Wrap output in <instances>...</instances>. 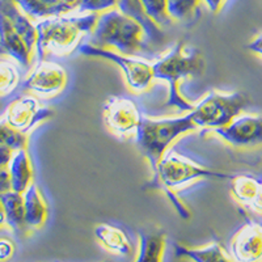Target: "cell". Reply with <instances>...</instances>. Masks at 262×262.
I'll return each mask as SVG.
<instances>
[{
    "mask_svg": "<svg viewBox=\"0 0 262 262\" xmlns=\"http://www.w3.org/2000/svg\"><path fill=\"white\" fill-rule=\"evenodd\" d=\"M34 53L36 51L28 46L12 23L0 11V54L8 55L21 67L29 69Z\"/></svg>",
    "mask_w": 262,
    "mask_h": 262,
    "instance_id": "13",
    "label": "cell"
},
{
    "mask_svg": "<svg viewBox=\"0 0 262 262\" xmlns=\"http://www.w3.org/2000/svg\"><path fill=\"white\" fill-rule=\"evenodd\" d=\"M0 146L9 147L13 151L27 148L28 134L16 130L4 119H2L0 121Z\"/></svg>",
    "mask_w": 262,
    "mask_h": 262,
    "instance_id": "25",
    "label": "cell"
},
{
    "mask_svg": "<svg viewBox=\"0 0 262 262\" xmlns=\"http://www.w3.org/2000/svg\"><path fill=\"white\" fill-rule=\"evenodd\" d=\"M249 105V98L243 92H221L210 91L200 101L193 104L190 113L198 128L226 127Z\"/></svg>",
    "mask_w": 262,
    "mask_h": 262,
    "instance_id": "6",
    "label": "cell"
},
{
    "mask_svg": "<svg viewBox=\"0 0 262 262\" xmlns=\"http://www.w3.org/2000/svg\"><path fill=\"white\" fill-rule=\"evenodd\" d=\"M228 253L233 262H262V219H250L233 233Z\"/></svg>",
    "mask_w": 262,
    "mask_h": 262,
    "instance_id": "12",
    "label": "cell"
},
{
    "mask_svg": "<svg viewBox=\"0 0 262 262\" xmlns=\"http://www.w3.org/2000/svg\"><path fill=\"white\" fill-rule=\"evenodd\" d=\"M95 237L105 250L114 256L126 257L131 253L130 237L125 229L113 224L102 223L95 227Z\"/></svg>",
    "mask_w": 262,
    "mask_h": 262,
    "instance_id": "15",
    "label": "cell"
},
{
    "mask_svg": "<svg viewBox=\"0 0 262 262\" xmlns=\"http://www.w3.org/2000/svg\"><path fill=\"white\" fill-rule=\"evenodd\" d=\"M90 37V42L95 46L111 49L128 57L147 59L146 55H152L143 25L118 8L98 15Z\"/></svg>",
    "mask_w": 262,
    "mask_h": 262,
    "instance_id": "1",
    "label": "cell"
},
{
    "mask_svg": "<svg viewBox=\"0 0 262 262\" xmlns=\"http://www.w3.org/2000/svg\"><path fill=\"white\" fill-rule=\"evenodd\" d=\"M8 169L11 173L12 190L24 194L25 190L33 184V176H34L32 159H30L27 148L13 152Z\"/></svg>",
    "mask_w": 262,
    "mask_h": 262,
    "instance_id": "18",
    "label": "cell"
},
{
    "mask_svg": "<svg viewBox=\"0 0 262 262\" xmlns=\"http://www.w3.org/2000/svg\"><path fill=\"white\" fill-rule=\"evenodd\" d=\"M212 133L233 148H256L262 146V116L240 114L226 127Z\"/></svg>",
    "mask_w": 262,
    "mask_h": 262,
    "instance_id": "10",
    "label": "cell"
},
{
    "mask_svg": "<svg viewBox=\"0 0 262 262\" xmlns=\"http://www.w3.org/2000/svg\"><path fill=\"white\" fill-rule=\"evenodd\" d=\"M78 53L84 57L100 58V59L112 62L121 69L127 86L133 92H144L151 86L154 78V66L146 58L128 57L111 49L98 48L90 41L81 42L78 48Z\"/></svg>",
    "mask_w": 262,
    "mask_h": 262,
    "instance_id": "7",
    "label": "cell"
},
{
    "mask_svg": "<svg viewBox=\"0 0 262 262\" xmlns=\"http://www.w3.org/2000/svg\"><path fill=\"white\" fill-rule=\"evenodd\" d=\"M4 210H6L7 226L15 232H25L27 224H25V209H24V194L17 191H8L2 194Z\"/></svg>",
    "mask_w": 262,
    "mask_h": 262,
    "instance_id": "20",
    "label": "cell"
},
{
    "mask_svg": "<svg viewBox=\"0 0 262 262\" xmlns=\"http://www.w3.org/2000/svg\"><path fill=\"white\" fill-rule=\"evenodd\" d=\"M53 116V109L41 105L38 98L23 95L16 97L8 105L3 119L16 130L29 134L36 126L50 119Z\"/></svg>",
    "mask_w": 262,
    "mask_h": 262,
    "instance_id": "9",
    "label": "cell"
},
{
    "mask_svg": "<svg viewBox=\"0 0 262 262\" xmlns=\"http://www.w3.org/2000/svg\"><path fill=\"white\" fill-rule=\"evenodd\" d=\"M248 49H249L252 53L257 54L258 57L262 58V33L259 36H257L253 41L250 42L249 45H248Z\"/></svg>",
    "mask_w": 262,
    "mask_h": 262,
    "instance_id": "32",
    "label": "cell"
},
{
    "mask_svg": "<svg viewBox=\"0 0 262 262\" xmlns=\"http://www.w3.org/2000/svg\"><path fill=\"white\" fill-rule=\"evenodd\" d=\"M143 118L139 105L126 96L109 97L102 109L105 126L118 138L135 137Z\"/></svg>",
    "mask_w": 262,
    "mask_h": 262,
    "instance_id": "8",
    "label": "cell"
},
{
    "mask_svg": "<svg viewBox=\"0 0 262 262\" xmlns=\"http://www.w3.org/2000/svg\"><path fill=\"white\" fill-rule=\"evenodd\" d=\"M67 85V72L59 63L54 60H38L23 88L43 97H53L62 92Z\"/></svg>",
    "mask_w": 262,
    "mask_h": 262,
    "instance_id": "11",
    "label": "cell"
},
{
    "mask_svg": "<svg viewBox=\"0 0 262 262\" xmlns=\"http://www.w3.org/2000/svg\"><path fill=\"white\" fill-rule=\"evenodd\" d=\"M174 253L179 258L189 259L190 262H233L228 252H226V249L216 242L193 248L176 244Z\"/></svg>",
    "mask_w": 262,
    "mask_h": 262,
    "instance_id": "17",
    "label": "cell"
},
{
    "mask_svg": "<svg viewBox=\"0 0 262 262\" xmlns=\"http://www.w3.org/2000/svg\"><path fill=\"white\" fill-rule=\"evenodd\" d=\"M12 190L11 173L8 168H0V195Z\"/></svg>",
    "mask_w": 262,
    "mask_h": 262,
    "instance_id": "30",
    "label": "cell"
},
{
    "mask_svg": "<svg viewBox=\"0 0 262 262\" xmlns=\"http://www.w3.org/2000/svg\"><path fill=\"white\" fill-rule=\"evenodd\" d=\"M167 235L163 231H140L139 249L134 262H163Z\"/></svg>",
    "mask_w": 262,
    "mask_h": 262,
    "instance_id": "19",
    "label": "cell"
},
{
    "mask_svg": "<svg viewBox=\"0 0 262 262\" xmlns=\"http://www.w3.org/2000/svg\"><path fill=\"white\" fill-rule=\"evenodd\" d=\"M196 128L189 112L184 116L167 118L144 117L134 138L140 155L148 161L152 172L155 173L159 163L169 151L170 146Z\"/></svg>",
    "mask_w": 262,
    "mask_h": 262,
    "instance_id": "5",
    "label": "cell"
},
{
    "mask_svg": "<svg viewBox=\"0 0 262 262\" xmlns=\"http://www.w3.org/2000/svg\"><path fill=\"white\" fill-rule=\"evenodd\" d=\"M13 152L15 151L9 147L0 146V168H8L9 163L12 160Z\"/></svg>",
    "mask_w": 262,
    "mask_h": 262,
    "instance_id": "31",
    "label": "cell"
},
{
    "mask_svg": "<svg viewBox=\"0 0 262 262\" xmlns=\"http://www.w3.org/2000/svg\"><path fill=\"white\" fill-rule=\"evenodd\" d=\"M32 20L59 17L78 11L79 0H13Z\"/></svg>",
    "mask_w": 262,
    "mask_h": 262,
    "instance_id": "14",
    "label": "cell"
},
{
    "mask_svg": "<svg viewBox=\"0 0 262 262\" xmlns=\"http://www.w3.org/2000/svg\"><path fill=\"white\" fill-rule=\"evenodd\" d=\"M119 0H79L78 13H101L118 8Z\"/></svg>",
    "mask_w": 262,
    "mask_h": 262,
    "instance_id": "27",
    "label": "cell"
},
{
    "mask_svg": "<svg viewBox=\"0 0 262 262\" xmlns=\"http://www.w3.org/2000/svg\"><path fill=\"white\" fill-rule=\"evenodd\" d=\"M259 177L252 173H238L231 177V193L235 201L244 206L245 209L250 203L259 182Z\"/></svg>",
    "mask_w": 262,
    "mask_h": 262,
    "instance_id": "22",
    "label": "cell"
},
{
    "mask_svg": "<svg viewBox=\"0 0 262 262\" xmlns=\"http://www.w3.org/2000/svg\"><path fill=\"white\" fill-rule=\"evenodd\" d=\"M7 226V216H6V210H4L3 201L0 196V229L4 228Z\"/></svg>",
    "mask_w": 262,
    "mask_h": 262,
    "instance_id": "34",
    "label": "cell"
},
{
    "mask_svg": "<svg viewBox=\"0 0 262 262\" xmlns=\"http://www.w3.org/2000/svg\"><path fill=\"white\" fill-rule=\"evenodd\" d=\"M231 177L232 174H227V173L206 168L191 160L188 156L169 149L159 163L158 169L154 173L151 185L158 186L159 189H161V191L167 194L180 216L184 219H189L190 211L186 209V206L181 201L177 200L174 191L186 188L200 180H231Z\"/></svg>",
    "mask_w": 262,
    "mask_h": 262,
    "instance_id": "3",
    "label": "cell"
},
{
    "mask_svg": "<svg viewBox=\"0 0 262 262\" xmlns=\"http://www.w3.org/2000/svg\"><path fill=\"white\" fill-rule=\"evenodd\" d=\"M96 13H78L38 21L36 55L43 60L48 55L63 57L78 50L85 36H90L97 23Z\"/></svg>",
    "mask_w": 262,
    "mask_h": 262,
    "instance_id": "2",
    "label": "cell"
},
{
    "mask_svg": "<svg viewBox=\"0 0 262 262\" xmlns=\"http://www.w3.org/2000/svg\"><path fill=\"white\" fill-rule=\"evenodd\" d=\"M152 66L155 80H163L168 84V106L181 112H190L193 104L182 96L180 83L185 79L195 78L203 74L205 59L202 54L196 49L189 48L180 41L152 63Z\"/></svg>",
    "mask_w": 262,
    "mask_h": 262,
    "instance_id": "4",
    "label": "cell"
},
{
    "mask_svg": "<svg viewBox=\"0 0 262 262\" xmlns=\"http://www.w3.org/2000/svg\"><path fill=\"white\" fill-rule=\"evenodd\" d=\"M15 253V244L9 238H0V262L8 261Z\"/></svg>",
    "mask_w": 262,
    "mask_h": 262,
    "instance_id": "29",
    "label": "cell"
},
{
    "mask_svg": "<svg viewBox=\"0 0 262 262\" xmlns=\"http://www.w3.org/2000/svg\"><path fill=\"white\" fill-rule=\"evenodd\" d=\"M247 209L253 212V214H256L257 216L262 217V177H259V182L257 185L253 198H252Z\"/></svg>",
    "mask_w": 262,
    "mask_h": 262,
    "instance_id": "28",
    "label": "cell"
},
{
    "mask_svg": "<svg viewBox=\"0 0 262 262\" xmlns=\"http://www.w3.org/2000/svg\"><path fill=\"white\" fill-rule=\"evenodd\" d=\"M25 224L28 229H39L45 226L49 216L48 203L41 189L32 184L24 193Z\"/></svg>",
    "mask_w": 262,
    "mask_h": 262,
    "instance_id": "16",
    "label": "cell"
},
{
    "mask_svg": "<svg viewBox=\"0 0 262 262\" xmlns=\"http://www.w3.org/2000/svg\"><path fill=\"white\" fill-rule=\"evenodd\" d=\"M212 13H217L223 8L226 0H202Z\"/></svg>",
    "mask_w": 262,
    "mask_h": 262,
    "instance_id": "33",
    "label": "cell"
},
{
    "mask_svg": "<svg viewBox=\"0 0 262 262\" xmlns=\"http://www.w3.org/2000/svg\"><path fill=\"white\" fill-rule=\"evenodd\" d=\"M202 0H168V12L172 20L189 18Z\"/></svg>",
    "mask_w": 262,
    "mask_h": 262,
    "instance_id": "26",
    "label": "cell"
},
{
    "mask_svg": "<svg viewBox=\"0 0 262 262\" xmlns=\"http://www.w3.org/2000/svg\"><path fill=\"white\" fill-rule=\"evenodd\" d=\"M144 15L159 28L167 27L172 23L168 12V0H139Z\"/></svg>",
    "mask_w": 262,
    "mask_h": 262,
    "instance_id": "24",
    "label": "cell"
},
{
    "mask_svg": "<svg viewBox=\"0 0 262 262\" xmlns=\"http://www.w3.org/2000/svg\"><path fill=\"white\" fill-rule=\"evenodd\" d=\"M118 9L122 11L126 15L134 17L138 20L140 24L143 25L144 30H146L147 39L152 46H159L163 43V32L158 25H155L144 15L142 6H140L139 0H119Z\"/></svg>",
    "mask_w": 262,
    "mask_h": 262,
    "instance_id": "21",
    "label": "cell"
},
{
    "mask_svg": "<svg viewBox=\"0 0 262 262\" xmlns=\"http://www.w3.org/2000/svg\"><path fill=\"white\" fill-rule=\"evenodd\" d=\"M21 74L13 60L0 59V96H8L18 86Z\"/></svg>",
    "mask_w": 262,
    "mask_h": 262,
    "instance_id": "23",
    "label": "cell"
}]
</instances>
